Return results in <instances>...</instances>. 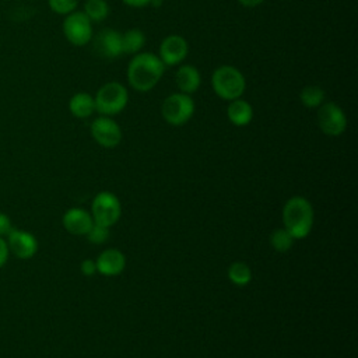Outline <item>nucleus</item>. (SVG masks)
Returning a JSON list of instances; mask_svg holds the SVG:
<instances>
[{"mask_svg": "<svg viewBox=\"0 0 358 358\" xmlns=\"http://www.w3.org/2000/svg\"><path fill=\"white\" fill-rule=\"evenodd\" d=\"M165 64L152 52H141L131 57L127 64V81L137 92L151 91L162 78Z\"/></svg>", "mask_w": 358, "mask_h": 358, "instance_id": "1", "label": "nucleus"}, {"mask_svg": "<svg viewBox=\"0 0 358 358\" xmlns=\"http://www.w3.org/2000/svg\"><path fill=\"white\" fill-rule=\"evenodd\" d=\"M313 215L310 201L302 196H294L288 199L282 207L284 228L294 239H303L312 231Z\"/></svg>", "mask_w": 358, "mask_h": 358, "instance_id": "2", "label": "nucleus"}, {"mask_svg": "<svg viewBox=\"0 0 358 358\" xmlns=\"http://www.w3.org/2000/svg\"><path fill=\"white\" fill-rule=\"evenodd\" d=\"M211 87L218 98L229 102L242 96L246 90V78L235 66L222 64L213 71Z\"/></svg>", "mask_w": 358, "mask_h": 358, "instance_id": "3", "label": "nucleus"}, {"mask_svg": "<svg viewBox=\"0 0 358 358\" xmlns=\"http://www.w3.org/2000/svg\"><path fill=\"white\" fill-rule=\"evenodd\" d=\"M95 110L101 116H115L120 113L129 102L126 87L117 81H109L98 88L95 96Z\"/></svg>", "mask_w": 358, "mask_h": 358, "instance_id": "4", "label": "nucleus"}, {"mask_svg": "<svg viewBox=\"0 0 358 358\" xmlns=\"http://www.w3.org/2000/svg\"><path fill=\"white\" fill-rule=\"evenodd\" d=\"M194 101L189 94L175 92L168 95L162 105L161 113L164 120L171 126H183L186 124L194 115Z\"/></svg>", "mask_w": 358, "mask_h": 358, "instance_id": "5", "label": "nucleus"}, {"mask_svg": "<svg viewBox=\"0 0 358 358\" xmlns=\"http://www.w3.org/2000/svg\"><path fill=\"white\" fill-rule=\"evenodd\" d=\"M122 214V206L119 199L110 192H99L91 204V215L94 222L112 227L115 225Z\"/></svg>", "mask_w": 358, "mask_h": 358, "instance_id": "6", "label": "nucleus"}, {"mask_svg": "<svg viewBox=\"0 0 358 358\" xmlns=\"http://www.w3.org/2000/svg\"><path fill=\"white\" fill-rule=\"evenodd\" d=\"M63 34L74 46H84L92 39V22L83 11H73L64 17Z\"/></svg>", "mask_w": 358, "mask_h": 358, "instance_id": "7", "label": "nucleus"}, {"mask_svg": "<svg viewBox=\"0 0 358 358\" xmlns=\"http://www.w3.org/2000/svg\"><path fill=\"white\" fill-rule=\"evenodd\" d=\"M317 124L326 136L337 137L347 129V116L337 103L323 102L317 110Z\"/></svg>", "mask_w": 358, "mask_h": 358, "instance_id": "8", "label": "nucleus"}, {"mask_svg": "<svg viewBox=\"0 0 358 358\" xmlns=\"http://www.w3.org/2000/svg\"><path fill=\"white\" fill-rule=\"evenodd\" d=\"M92 138L105 148H113L122 141V129L110 116L96 117L90 127Z\"/></svg>", "mask_w": 358, "mask_h": 358, "instance_id": "9", "label": "nucleus"}, {"mask_svg": "<svg viewBox=\"0 0 358 358\" xmlns=\"http://www.w3.org/2000/svg\"><path fill=\"white\" fill-rule=\"evenodd\" d=\"M92 46L95 53L106 60L117 59L122 50V34L112 28L101 29L92 39Z\"/></svg>", "mask_w": 358, "mask_h": 358, "instance_id": "10", "label": "nucleus"}, {"mask_svg": "<svg viewBox=\"0 0 358 358\" xmlns=\"http://www.w3.org/2000/svg\"><path fill=\"white\" fill-rule=\"evenodd\" d=\"M189 52V45L186 39L180 35L172 34L162 39L159 45L158 57L165 66H176L182 63Z\"/></svg>", "mask_w": 358, "mask_h": 358, "instance_id": "11", "label": "nucleus"}, {"mask_svg": "<svg viewBox=\"0 0 358 358\" xmlns=\"http://www.w3.org/2000/svg\"><path fill=\"white\" fill-rule=\"evenodd\" d=\"M8 250L18 259H31L38 252L36 238L27 231L13 228L7 235Z\"/></svg>", "mask_w": 358, "mask_h": 358, "instance_id": "12", "label": "nucleus"}, {"mask_svg": "<svg viewBox=\"0 0 358 358\" xmlns=\"http://www.w3.org/2000/svg\"><path fill=\"white\" fill-rule=\"evenodd\" d=\"M63 227L73 235H87L94 224V218L90 211L78 207H73L63 214Z\"/></svg>", "mask_w": 358, "mask_h": 358, "instance_id": "13", "label": "nucleus"}, {"mask_svg": "<svg viewBox=\"0 0 358 358\" xmlns=\"http://www.w3.org/2000/svg\"><path fill=\"white\" fill-rule=\"evenodd\" d=\"M95 263H96L98 273L106 277H113V275H119L124 270L126 256L119 249H115V248L105 249L103 252H101Z\"/></svg>", "mask_w": 358, "mask_h": 358, "instance_id": "14", "label": "nucleus"}, {"mask_svg": "<svg viewBox=\"0 0 358 358\" xmlns=\"http://www.w3.org/2000/svg\"><path fill=\"white\" fill-rule=\"evenodd\" d=\"M175 81H176V87L179 88V92L192 95L199 90L201 84V76L196 66L183 64V66H179V69L176 70Z\"/></svg>", "mask_w": 358, "mask_h": 358, "instance_id": "15", "label": "nucleus"}, {"mask_svg": "<svg viewBox=\"0 0 358 358\" xmlns=\"http://www.w3.org/2000/svg\"><path fill=\"white\" fill-rule=\"evenodd\" d=\"M227 116H228V120L234 126L242 127L252 122L253 108L248 101H245L242 98H236L234 101H229V103L227 106Z\"/></svg>", "mask_w": 358, "mask_h": 358, "instance_id": "16", "label": "nucleus"}, {"mask_svg": "<svg viewBox=\"0 0 358 358\" xmlns=\"http://www.w3.org/2000/svg\"><path fill=\"white\" fill-rule=\"evenodd\" d=\"M69 110L78 119L90 117L95 112L94 96L88 92H77L69 101Z\"/></svg>", "mask_w": 358, "mask_h": 358, "instance_id": "17", "label": "nucleus"}, {"mask_svg": "<svg viewBox=\"0 0 358 358\" xmlns=\"http://www.w3.org/2000/svg\"><path fill=\"white\" fill-rule=\"evenodd\" d=\"M145 43V35L138 28H130L122 34V50L126 55H137Z\"/></svg>", "mask_w": 358, "mask_h": 358, "instance_id": "18", "label": "nucleus"}, {"mask_svg": "<svg viewBox=\"0 0 358 358\" xmlns=\"http://www.w3.org/2000/svg\"><path fill=\"white\" fill-rule=\"evenodd\" d=\"M228 278L238 287H245L252 281V270L245 262H234L228 267Z\"/></svg>", "mask_w": 358, "mask_h": 358, "instance_id": "19", "label": "nucleus"}, {"mask_svg": "<svg viewBox=\"0 0 358 358\" xmlns=\"http://www.w3.org/2000/svg\"><path fill=\"white\" fill-rule=\"evenodd\" d=\"M83 13L91 22H102L109 15V4L106 0H87Z\"/></svg>", "mask_w": 358, "mask_h": 358, "instance_id": "20", "label": "nucleus"}, {"mask_svg": "<svg viewBox=\"0 0 358 358\" xmlns=\"http://www.w3.org/2000/svg\"><path fill=\"white\" fill-rule=\"evenodd\" d=\"M299 101L306 108H319L324 102V91L319 85H306L299 92Z\"/></svg>", "mask_w": 358, "mask_h": 358, "instance_id": "21", "label": "nucleus"}, {"mask_svg": "<svg viewBox=\"0 0 358 358\" xmlns=\"http://www.w3.org/2000/svg\"><path fill=\"white\" fill-rule=\"evenodd\" d=\"M294 236L285 228L274 229L270 235V245L280 253L288 252L294 246Z\"/></svg>", "mask_w": 358, "mask_h": 358, "instance_id": "22", "label": "nucleus"}, {"mask_svg": "<svg viewBox=\"0 0 358 358\" xmlns=\"http://www.w3.org/2000/svg\"><path fill=\"white\" fill-rule=\"evenodd\" d=\"M110 232H109V227H105V225H101V224H96L94 222L91 229L88 231V234L85 235L87 239L94 243V245H101V243H105L109 238Z\"/></svg>", "mask_w": 358, "mask_h": 358, "instance_id": "23", "label": "nucleus"}, {"mask_svg": "<svg viewBox=\"0 0 358 358\" xmlns=\"http://www.w3.org/2000/svg\"><path fill=\"white\" fill-rule=\"evenodd\" d=\"M50 10L60 15H67L76 11L78 6V0H48Z\"/></svg>", "mask_w": 358, "mask_h": 358, "instance_id": "24", "label": "nucleus"}, {"mask_svg": "<svg viewBox=\"0 0 358 358\" xmlns=\"http://www.w3.org/2000/svg\"><path fill=\"white\" fill-rule=\"evenodd\" d=\"M80 270L87 277H91L95 273H98L96 271V263H95V260H91V259H84L80 264Z\"/></svg>", "mask_w": 358, "mask_h": 358, "instance_id": "25", "label": "nucleus"}, {"mask_svg": "<svg viewBox=\"0 0 358 358\" xmlns=\"http://www.w3.org/2000/svg\"><path fill=\"white\" fill-rule=\"evenodd\" d=\"M13 229L11 220L8 218L7 214L0 213V238H4L8 235V232Z\"/></svg>", "mask_w": 358, "mask_h": 358, "instance_id": "26", "label": "nucleus"}, {"mask_svg": "<svg viewBox=\"0 0 358 358\" xmlns=\"http://www.w3.org/2000/svg\"><path fill=\"white\" fill-rule=\"evenodd\" d=\"M8 255H10V250H8V246H7V242L4 238H0V267H3L8 259Z\"/></svg>", "mask_w": 358, "mask_h": 358, "instance_id": "27", "label": "nucleus"}, {"mask_svg": "<svg viewBox=\"0 0 358 358\" xmlns=\"http://www.w3.org/2000/svg\"><path fill=\"white\" fill-rule=\"evenodd\" d=\"M126 6L129 7H134V8H141L145 7L151 3V0H122Z\"/></svg>", "mask_w": 358, "mask_h": 358, "instance_id": "28", "label": "nucleus"}, {"mask_svg": "<svg viewBox=\"0 0 358 358\" xmlns=\"http://www.w3.org/2000/svg\"><path fill=\"white\" fill-rule=\"evenodd\" d=\"M243 7H249V8H252V7H256V6H259V4H262L264 0H238Z\"/></svg>", "mask_w": 358, "mask_h": 358, "instance_id": "29", "label": "nucleus"}]
</instances>
